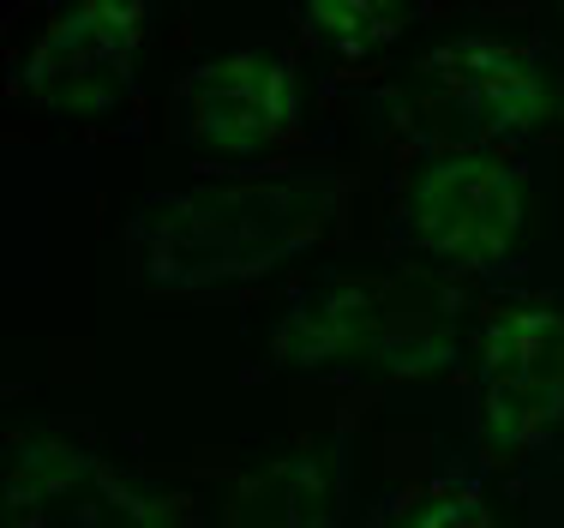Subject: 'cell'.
<instances>
[{
    "label": "cell",
    "mask_w": 564,
    "mask_h": 528,
    "mask_svg": "<svg viewBox=\"0 0 564 528\" xmlns=\"http://www.w3.org/2000/svg\"><path fill=\"white\" fill-rule=\"evenodd\" d=\"M397 528H505V517L480 481H438L433 493H421L402 510Z\"/></svg>",
    "instance_id": "11"
},
{
    "label": "cell",
    "mask_w": 564,
    "mask_h": 528,
    "mask_svg": "<svg viewBox=\"0 0 564 528\" xmlns=\"http://www.w3.org/2000/svg\"><path fill=\"white\" fill-rule=\"evenodd\" d=\"M463 355V289L445 270H330L271 324V360L306 378L421 385Z\"/></svg>",
    "instance_id": "2"
},
{
    "label": "cell",
    "mask_w": 564,
    "mask_h": 528,
    "mask_svg": "<svg viewBox=\"0 0 564 528\" xmlns=\"http://www.w3.org/2000/svg\"><path fill=\"white\" fill-rule=\"evenodd\" d=\"M421 108L445 151H517L564 108V78L546 49L510 36H445L421 54Z\"/></svg>",
    "instance_id": "4"
},
{
    "label": "cell",
    "mask_w": 564,
    "mask_h": 528,
    "mask_svg": "<svg viewBox=\"0 0 564 528\" xmlns=\"http://www.w3.org/2000/svg\"><path fill=\"white\" fill-rule=\"evenodd\" d=\"M7 528H193V498L139 481L78 432L19 427L7 439Z\"/></svg>",
    "instance_id": "5"
},
{
    "label": "cell",
    "mask_w": 564,
    "mask_h": 528,
    "mask_svg": "<svg viewBox=\"0 0 564 528\" xmlns=\"http://www.w3.org/2000/svg\"><path fill=\"white\" fill-rule=\"evenodd\" d=\"M174 139L228 169H271V157L301 132V61L294 49L235 43L193 61L174 78Z\"/></svg>",
    "instance_id": "6"
},
{
    "label": "cell",
    "mask_w": 564,
    "mask_h": 528,
    "mask_svg": "<svg viewBox=\"0 0 564 528\" xmlns=\"http://www.w3.org/2000/svg\"><path fill=\"white\" fill-rule=\"evenodd\" d=\"M564 432V306L492 301L475 324V439L487 456H529Z\"/></svg>",
    "instance_id": "7"
},
{
    "label": "cell",
    "mask_w": 564,
    "mask_h": 528,
    "mask_svg": "<svg viewBox=\"0 0 564 528\" xmlns=\"http://www.w3.org/2000/svg\"><path fill=\"white\" fill-rule=\"evenodd\" d=\"M421 19H426V7H397V0H313V7H294V31L348 66L391 49Z\"/></svg>",
    "instance_id": "10"
},
{
    "label": "cell",
    "mask_w": 564,
    "mask_h": 528,
    "mask_svg": "<svg viewBox=\"0 0 564 528\" xmlns=\"http://www.w3.org/2000/svg\"><path fill=\"white\" fill-rule=\"evenodd\" d=\"M529 169L517 151H426L391 216V240L445 277H487L522 240Z\"/></svg>",
    "instance_id": "3"
},
{
    "label": "cell",
    "mask_w": 564,
    "mask_h": 528,
    "mask_svg": "<svg viewBox=\"0 0 564 528\" xmlns=\"http://www.w3.org/2000/svg\"><path fill=\"white\" fill-rule=\"evenodd\" d=\"M156 24L151 0H73L43 19L24 61L12 66V97L55 120H109L132 103L139 54Z\"/></svg>",
    "instance_id": "8"
},
{
    "label": "cell",
    "mask_w": 564,
    "mask_h": 528,
    "mask_svg": "<svg viewBox=\"0 0 564 528\" xmlns=\"http://www.w3.org/2000/svg\"><path fill=\"white\" fill-rule=\"evenodd\" d=\"M355 205V174L330 162H271V169L198 174L169 193H144L120 228L127 277L144 294L205 301L276 277Z\"/></svg>",
    "instance_id": "1"
},
{
    "label": "cell",
    "mask_w": 564,
    "mask_h": 528,
    "mask_svg": "<svg viewBox=\"0 0 564 528\" xmlns=\"http://www.w3.org/2000/svg\"><path fill=\"white\" fill-rule=\"evenodd\" d=\"M337 510H343L337 456L318 451V444H301V451H282L271 463L247 468L228 486L210 528H337Z\"/></svg>",
    "instance_id": "9"
}]
</instances>
